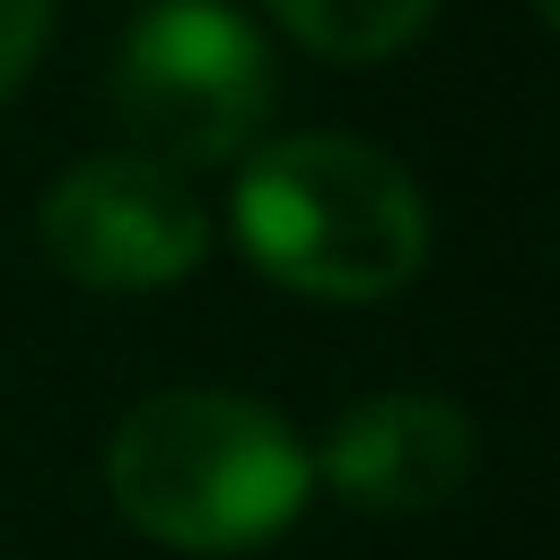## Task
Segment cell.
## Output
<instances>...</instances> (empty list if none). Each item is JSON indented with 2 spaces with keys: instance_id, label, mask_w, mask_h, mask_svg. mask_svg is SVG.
<instances>
[{
  "instance_id": "obj_1",
  "label": "cell",
  "mask_w": 560,
  "mask_h": 560,
  "mask_svg": "<svg viewBox=\"0 0 560 560\" xmlns=\"http://www.w3.org/2000/svg\"><path fill=\"white\" fill-rule=\"evenodd\" d=\"M107 494L149 544L256 552L305 511L314 454L256 396L174 387V396L132 404L107 438Z\"/></svg>"
},
{
  "instance_id": "obj_2",
  "label": "cell",
  "mask_w": 560,
  "mask_h": 560,
  "mask_svg": "<svg viewBox=\"0 0 560 560\" xmlns=\"http://www.w3.org/2000/svg\"><path fill=\"white\" fill-rule=\"evenodd\" d=\"M247 264L298 298H387L429 264V207L387 149L347 132L264 140L231 198Z\"/></svg>"
},
{
  "instance_id": "obj_3",
  "label": "cell",
  "mask_w": 560,
  "mask_h": 560,
  "mask_svg": "<svg viewBox=\"0 0 560 560\" xmlns=\"http://www.w3.org/2000/svg\"><path fill=\"white\" fill-rule=\"evenodd\" d=\"M116 124L132 158L165 165H231L272 124V50L223 0H149L107 74Z\"/></svg>"
},
{
  "instance_id": "obj_4",
  "label": "cell",
  "mask_w": 560,
  "mask_h": 560,
  "mask_svg": "<svg viewBox=\"0 0 560 560\" xmlns=\"http://www.w3.org/2000/svg\"><path fill=\"white\" fill-rule=\"evenodd\" d=\"M34 231H42V256L83 289H174L207 264V240H214L190 182L132 158V149L67 165L42 198Z\"/></svg>"
},
{
  "instance_id": "obj_5",
  "label": "cell",
  "mask_w": 560,
  "mask_h": 560,
  "mask_svg": "<svg viewBox=\"0 0 560 560\" xmlns=\"http://www.w3.org/2000/svg\"><path fill=\"white\" fill-rule=\"evenodd\" d=\"M470 420L445 396H420V387H396V396L354 404L347 420L322 445V478L347 494L354 511H380V520H404V511H438L445 494L470 478Z\"/></svg>"
},
{
  "instance_id": "obj_6",
  "label": "cell",
  "mask_w": 560,
  "mask_h": 560,
  "mask_svg": "<svg viewBox=\"0 0 560 560\" xmlns=\"http://www.w3.org/2000/svg\"><path fill=\"white\" fill-rule=\"evenodd\" d=\"M289 34L314 58H338V67H371V58H396L404 42L429 25L438 0H264Z\"/></svg>"
},
{
  "instance_id": "obj_7",
  "label": "cell",
  "mask_w": 560,
  "mask_h": 560,
  "mask_svg": "<svg viewBox=\"0 0 560 560\" xmlns=\"http://www.w3.org/2000/svg\"><path fill=\"white\" fill-rule=\"evenodd\" d=\"M50 18H58V0H0V100L34 74L42 42H50Z\"/></svg>"
},
{
  "instance_id": "obj_8",
  "label": "cell",
  "mask_w": 560,
  "mask_h": 560,
  "mask_svg": "<svg viewBox=\"0 0 560 560\" xmlns=\"http://www.w3.org/2000/svg\"><path fill=\"white\" fill-rule=\"evenodd\" d=\"M536 18H552V0H536Z\"/></svg>"
}]
</instances>
